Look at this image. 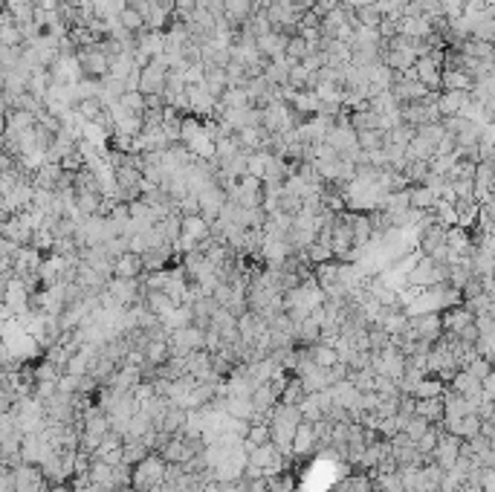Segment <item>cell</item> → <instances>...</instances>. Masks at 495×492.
Returning a JSON list of instances; mask_svg holds the SVG:
<instances>
[{
    "label": "cell",
    "instance_id": "obj_1",
    "mask_svg": "<svg viewBox=\"0 0 495 492\" xmlns=\"http://www.w3.org/2000/svg\"><path fill=\"white\" fill-rule=\"evenodd\" d=\"M165 457L160 452H151L142 464L134 467V489L136 492H153V489H160L165 484Z\"/></svg>",
    "mask_w": 495,
    "mask_h": 492
},
{
    "label": "cell",
    "instance_id": "obj_2",
    "mask_svg": "<svg viewBox=\"0 0 495 492\" xmlns=\"http://www.w3.org/2000/svg\"><path fill=\"white\" fill-rule=\"evenodd\" d=\"M0 235H4L6 240H12V243H18V246H35L38 226H35V221H33V214H29V211H18L15 218L4 221Z\"/></svg>",
    "mask_w": 495,
    "mask_h": 492
},
{
    "label": "cell",
    "instance_id": "obj_3",
    "mask_svg": "<svg viewBox=\"0 0 495 492\" xmlns=\"http://www.w3.org/2000/svg\"><path fill=\"white\" fill-rule=\"evenodd\" d=\"M110 55L102 47L78 49V64H81V78H107L110 76Z\"/></svg>",
    "mask_w": 495,
    "mask_h": 492
},
{
    "label": "cell",
    "instance_id": "obj_4",
    "mask_svg": "<svg viewBox=\"0 0 495 492\" xmlns=\"http://www.w3.org/2000/svg\"><path fill=\"white\" fill-rule=\"evenodd\" d=\"M226 206H229V194H226L221 186H214V182H211L209 189L200 192V209H203L200 214H203V218H206L209 223L218 221Z\"/></svg>",
    "mask_w": 495,
    "mask_h": 492
},
{
    "label": "cell",
    "instance_id": "obj_5",
    "mask_svg": "<svg viewBox=\"0 0 495 492\" xmlns=\"http://www.w3.org/2000/svg\"><path fill=\"white\" fill-rule=\"evenodd\" d=\"M148 269H145V258L139 252H122L116 261H113V279H142Z\"/></svg>",
    "mask_w": 495,
    "mask_h": 492
},
{
    "label": "cell",
    "instance_id": "obj_6",
    "mask_svg": "<svg viewBox=\"0 0 495 492\" xmlns=\"http://www.w3.org/2000/svg\"><path fill=\"white\" fill-rule=\"evenodd\" d=\"M460 443H463V438L443 432V438H441V446L435 449V464H438V467H443L446 472H449V469H455L458 457H460Z\"/></svg>",
    "mask_w": 495,
    "mask_h": 492
},
{
    "label": "cell",
    "instance_id": "obj_7",
    "mask_svg": "<svg viewBox=\"0 0 495 492\" xmlns=\"http://www.w3.org/2000/svg\"><path fill=\"white\" fill-rule=\"evenodd\" d=\"M470 105H472V93H463V90H443L438 96V107L443 116H463Z\"/></svg>",
    "mask_w": 495,
    "mask_h": 492
},
{
    "label": "cell",
    "instance_id": "obj_8",
    "mask_svg": "<svg viewBox=\"0 0 495 492\" xmlns=\"http://www.w3.org/2000/svg\"><path fill=\"white\" fill-rule=\"evenodd\" d=\"M449 388H452V391H458L460 397L472 399L475 406H478L481 399H484V382H481L478 377H472L470 371H458V374H455V380L449 382Z\"/></svg>",
    "mask_w": 495,
    "mask_h": 492
},
{
    "label": "cell",
    "instance_id": "obj_9",
    "mask_svg": "<svg viewBox=\"0 0 495 492\" xmlns=\"http://www.w3.org/2000/svg\"><path fill=\"white\" fill-rule=\"evenodd\" d=\"M441 316H443V330H446V333H458V330H463V327L475 324V313L470 310L467 304L449 307V310H443Z\"/></svg>",
    "mask_w": 495,
    "mask_h": 492
},
{
    "label": "cell",
    "instance_id": "obj_10",
    "mask_svg": "<svg viewBox=\"0 0 495 492\" xmlns=\"http://www.w3.org/2000/svg\"><path fill=\"white\" fill-rule=\"evenodd\" d=\"M475 197L478 203H484L487 197H492L495 192V163L487 160V163H478V171H475Z\"/></svg>",
    "mask_w": 495,
    "mask_h": 492
},
{
    "label": "cell",
    "instance_id": "obj_11",
    "mask_svg": "<svg viewBox=\"0 0 495 492\" xmlns=\"http://www.w3.org/2000/svg\"><path fill=\"white\" fill-rule=\"evenodd\" d=\"M278 397H281V391H278L272 382H258L255 391H252V406L258 414H272V409L278 406Z\"/></svg>",
    "mask_w": 495,
    "mask_h": 492
},
{
    "label": "cell",
    "instance_id": "obj_12",
    "mask_svg": "<svg viewBox=\"0 0 495 492\" xmlns=\"http://www.w3.org/2000/svg\"><path fill=\"white\" fill-rule=\"evenodd\" d=\"M417 399V397H414ZM414 414L429 420L431 426H443V417H446V406H443V397H431V399H417L414 406Z\"/></svg>",
    "mask_w": 495,
    "mask_h": 492
},
{
    "label": "cell",
    "instance_id": "obj_13",
    "mask_svg": "<svg viewBox=\"0 0 495 492\" xmlns=\"http://www.w3.org/2000/svg\"><path fill=\"white\" fill-rule=\"evenodd\" d=\"M313 275H316V281L322 290L327 287H336V284H342V261H327V264H319L313 266Z\"/></svg>",
    "mask_w": 495,
    "mask_h": 492
},
{
    "label": "cell",
    "instance_id": "obj_14",
    "mask_svg": "<svg viewBox=\"0 0 495 492\" xmlns=\"http://www.w3.org/2000/svg\"><path fill=\"white\" fill-rule=\"evenodd\" d=\"M443 90H463V93H472L475 76L470 70H443Z\"/></svg>",
    "mask_w": 495,
    "mask_h": 492
},
{
    "label": "cell",
    "instance_id": "obj_15",
    "mask_svg": "<svg viewBox=\"0 0 495 492\" xmlns=\"http://www.w3.org/2000/svg\"><path fill=\"white\" fill-rule=\"evenodd\" d=\"M307 399V388H304V382H301V377H290L287 380V385L281 388V397H278V403L281 406H301Z\"/></svg>",
    "mask_w": 495,
    "mask_h": 492
},
{
    "label": "cell",
    "instance_id": "obj_16",
    "mask_svg": "<svg viewBox=\"0 0 495 492\" xmlns=\"http://www.w3.org/2000/svg\"><path fill=\"white\" fill-rule=\"evenodd\" d=\"M185 426H189V409L171 403V409H168V414H165V420H163V432H168V435H182Z\"/></svg>",
    "mask_w": 495,
    "mask_h": 492
},
{
    "label": "cell",
    "instance_id": "obj_17",
    "mask_svg": "<svg viewBox=\"0 0 495 492\" xmlns=\"http://www.w3.org/2000/svg\"><path fill=\"white\" fill-rule=\"evenodd\" d=\"M145 304H148V310H151V313H157L163 322H168L171 313L177 310V304H174L165 293H145Z\"/></svg>",
    "mask_w": 495,
    "mask_h": 492
},
{
    "label": "cell",
    "instance_id": "obj_18",
    "mask_svg": "<svg viewBox=\"0 0 495 492\" xmlns=\"http://www.w3.org/2000/svg\"><path fill=\"white\" fill-rule=\"evenodd\" d=\"M441 203V194L429 186H412V209L417 211H431Z\"/></svg>",
    "mask_w": 495,
    "mask_h": 492
},
{
    "label": "cell",
    "instance_id": "obj_19",
    "mask_svg": "<svg viewBox=\"0 0 495 492\" xmlns=\"http://www.w3.org/2000/svg\"><path fill=\"white\" fill-rule=\"evenodd\" d=\"M310 449H316L313 423H301L296 432V440H293V455H310Z\"/></svg>",
    "mask_w": 495,
    "mask_h": 492
},
{
    "label": "cell",
    "instance_id": "obj_20",
    "mask_svg": "<svg viewBox=\"0 0 495 492\" xmlns=\"http://www.w3.org/2000/svg\"><path fill=\"white\" fill-rule=\"evenodd\" d=\"M310 356H313V362L319 365V368H333V365H339L342 362V353H339L333 345H325V342H319V345H313L310 348Z\"/></svg>",
    "mask_w": 495,
    "mask_h": 492
},
{
    "label": "cell",
    "instance_id": "obj_21",
    "mask_svg": "<svg viewBox=\"0 0 495 492\" xmlns=\"http://www.w3.org/2000/svg\"><path fill=\"white\" fill-rule=\"evenodd\" d=\"M446 385H449V382H443L441 377H423V380L417 382V388H414V397H417V399H431V397H443Z\"/></svg>",
    "mask_w": 495,
    "mask_h": 492
},
{
    "label": "cell",
    "instance_id": "obj_22",
    "mask_svg": "<svg viewBox=\"0 0 495 492\" xmlns=\"http://www.w3.org/2000/svg\"><path fill=\"white\" fill-rule=\"evenodd\" d=\"M310 55V44H307V38L301 35V33H296V35H290V41H287V52H284V58L287 61H293V64H301V61Z\"/></svg>",
    "mask_w": 495,
    "mask_h": 492
},
{
    "label": "cell",
    "instance_id": "obj_23",
    "mask_svg": "<svg viewBox=\"0 0 495 492\" xmlns=\"http://www.w3.org/2000/svg\"><path fill=\"white\" fill-rule=\"evenodd\" d=\"M168 339H171V336H168ZM168 339H151V342H148L145 359H148L151 365H163V362L171 359V345H168Z\"/></svg>",
    "mask_w": 495,
    "mask_h": 492
},
{
    "label": "cell",
    "instance_id": "obj_24",
    "mask_svg": "<svg viewBox=\"0 0 495 492\" xmlns=\"http://www.w3.org/2000/svg\"><path fill=\"white\" fill-rule=\"evenodd\" d=\"M119 23L125 26L131 35H139L142 29H148V26H145V15H142L139 9H134V6H125V9L119 12Z\"/></svg>",
    "mask_w": 495,
    "mask_h": 492
},
{
    "label": "cell",
    "instance_id": "obj_25",
    "mask_svg": "<svg viewBox=\"0 0 495 492\" xmlns=\"http://www.w3.org/2000/svg\"><path fill=\"white\" fill-rule=\"evenodd\" d=\"M307 258H310L313 266H319V264L336 261V252H333V246H330V243H325V240H313L310 246H307Z\"/></svg>",
    "mask_w": 495,
    "mask_h": 492
},
{
    "label": "cell",
    "instance_id": "obj_26",
    "mask_svg": "<svg viewBox=\"0 0 495 492\" xmlns=\"http://www.w3.org/2000/svg\"><path fill=\"white\" fill-rule=\"evenodd\" d=\"M356 23H359V26H368V29H380V23H383V12L377 9V4L356 6Z\"/></svg>",
    "mask_w": 495,
    "mask_h": 492
},
{
    "label": "cell",
    "instance_id": "obj_27",
    "mask_svg": "<svg viewBox=\"0 0 495 492\" xmlns=\"http://www.w3.org/2000/svg\"><path fill=\"white\" fill-rule=\"evenodd\" d=\"M119 105L125 107V110H131V113H136V116H145V110H148V107H145V93H142V90H128V93L119 99Z\"/></svg>",
    "mask_w": 495,
    "mask_h": 492
},
{
    "label": "cell",
    "instance_id": "obj_28",
    "mask_svg": "<svg viewBox=\"0 0 495 492\" xmlns=\"http://www.w3.org/2000/svg\"><path fill=\"white\" fill-rule=\"evenodd\" d=\"M481 426H484V420H481V414H478V411L467 414V417L460 420V438H463V440H470V438L481 435Z\"/></svg>",
    "mask_w": 495,
    "mask_h": 492
},
{
    "label": "cell",
    "instance_id": "obj_29",
    "mask_svg": "<svg viewBox=\"0 0 495 492\" xmlns=\"http://www.w3.org/2000/svg\"><path fill=\"white\" fill-rule=\"evenodd\" d=\"M177 211L182 214V218H194V214H200L203 209H200V194H185L182 200H177Z\"/></svg>",
    "mask_w": 495,
    "mask_h": 492
},
{
    "label": "cell",
    "instance_id": "obj_30",
    "mask_svg": "<svg viewBox=\"0 0 495 492\" xmlns=\"http://www.w3.org/2000/svg\"><path fill=\"white\" fill-rule=\"evenodd\" d=\"M492 368H495V362H492V359H487V356H478V359H472V362H470V368H467V371L484 382V380L492 374Z\"/></svg>",
    "mask_w": 495,
    "mask_h": 492
},
{
    "label": "cell",
    "instance_id": "obj_31",
    "mask_svg": "<svg viewBox=\"0 0 495 492\" xmlns=\"http://www.w3.org/2000/svg\"><path fill=\"white\" fill-rule=\"evenodd\" d=\"M429 428H431V423H429V420H423V417H417V414H414V417H412V420H409V426H406V428H403V432H406V435H409V438H412V440H414V446H417V440H420V438H423V435H426V432H429Z\"/></svg>",
    "mask_w": 495,
    "mask_h": 492
},
{
    "label": "cell",
    "instance_id": "obj_32",
    "mask_svg": "<svg viewBox=\"0 0 495 492\" xmlns=\"http://www.w3.org/2000/svg\"><path fill=\"white\" fill-rule=\"evenodd\" d=\"M412 4L423 12V15H443L441 9V0H412Z\"/></svg>",
    "mask_w": 495,
    "mask_h": 492
},
{
    "label": "cell",
    "instance_id": "obj_33",
    "mask_svg": "<svg viewBox=\"0 0 495 492\" xmlns=\"http://www.w3.org/2000/svg\"><path fill=\"white\" fill-rule=\"evenodd\" d=\"M484 397L487 399H495V368H492V374L484 380Z\"/></svg>",
    "mask_w": 495,
    "mask_h": 492
},
{
    "label": "cell",
    "instance_id": "obj_34",
    "mask_svg": "<svg viewBox=\"0 0 495 492\" xmlns=\"http://www.w3.org/2000/svg\"><path fill=\"white\" fill-rule=\"evenodd\" d=\"M460 492H484V486H481V484H472V481H467V484L460 486Z\"/></svg>",
    "mask_w": 495,
    "mask_h": 492
},
{
    "label": "cell",
    "instance_id": "obj_35",
    "mask_svg": "<svg viewBox=\"0 0 495 492\" xmlns=\"http://www.w3.org/2000/svg\"><path fill=\"white\" fill-rule=\"evenodd\" d=\"M50 492H76V489H73V484H55V486H50Z\"/></svg>",
    "mask_w": 495,
    "mask_h": 492
},
{
    "label": "cell",
    "instance_id": "obj_36",
    "mask_svg": "<svg viewBox=\"0 0 495 492\" xmlns=\"http://www.w3.org/2000/svg\"><path fill=\"white\" fill-rule=\"evenodd\" d=\"M487 293H489L492 301H495V279H487Z\"/></svg>",
    "mask_w": 495,
    "mask_h": 492
},
{
    "label": "cell",
    "instance_id": "obj_37",
    "mask_svg": "<svg viewBox=\"0 0 495 492\" xmlns=\"http://www.w3.org/2000/svg\"><path fill=\"white\" fill-rule=\"evenodd\" d=\"M431 492H443V489H431Z\"/></svg>",
    "mask_w": 495,
    "mask_h": 492
}]
</instances>
